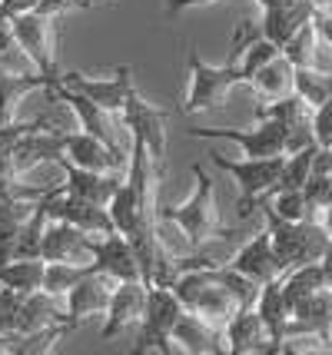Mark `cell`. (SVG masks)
<instances>
[{"label":"cell","instance_id":"42","mask_svg":"<svg viewBox=\"0 0 332 355\" xmlns=\"http://www.w3.org/2000/svg\"><path fill=\"white\" fill-rule=\"evenodd\" d=\"M37 3H40V0H0V17L10 24V20H17L20 14L37 10Z\"/></svg>","mask_w":332,"mask_h":355},{"label":"cell","instance_id":"33","mask_svg":"<svg viewBox=\"0 0 332 355\" xmlns=\"http://www.w3.org/2000/svg\"><path fill=\"white\" fill-rule=\"evenodd\" d=\"M94 269H96L94 263H47V269H44V293L64 299L80 279L87 276V272H94Z\"/></svg>","mask_w":332,"mask_h":355},{"label":"cell","instance_id":"25","mask_svg":"<svg viewBox=\"0 0 332 355\" xmlns=\"http://www.w3.org/2000/svg\"><path fill=\"white\" fill-rule=\"evenodd\" d=\"M313 10H316L313 0H292V3H283V7H266V10H263V20H259V31H263L266 40L283 46L302 24H309Z\"/></svg>","mask_w":332,"mask_h":355},{"label":"cell","instance_id":"5","mask_svg":"<svg viewBox=\"0 0 332 355\" xmlns=\"http://www.w3.org/2000/svg\"><path fill=\"white\" fill-rule=\"evenodd\" d=\"M50 93H53V100H57V103H67V107L73 110L80 130H87L90 137L103 139L113 153L123 156V159L130 163V146H133V137H130V130H127V133L120 130V126H123V120H120V116H113L110 110H103L100 103H94L90 96H83V93L64 87V83H60V77H57V83L50 87Z\"/></svg>","mask_w":332,"mask_h":355},{"label":"cell","instance_id":"8","mask_svg":"<svg viewBox=\"0 0 332 355\" xmlns=\"http://www.w3.org/2000/svg\"><path fill=\"white\" fill-rule=\"evenodd\" d=\"M60 83L70 87V90L83 93V96H90L94 103H100L103 110H110L113 116H120L127 103L137 96V80H133V63H120V67H113V73L107 77H90V73H77V70H70V73H60Z\"/></svg>","mask_w":332,"mask_h":355},{"label":"cell","instance_id":"47","mask_svg":"<svg viewBox=\"0 0 332 355\" xmlns=\"http://www.w3.org/2000/svg\"><path fill=\"white\" fill-rule=\"evenodd\" d=\"M166 3H170V0H166Z\"/></svg>","mask_w":332,"mask_h":355},{"label":"cell","instance_id":"14","mask_svg":"<svg viewBox=\"0 0 332 355\" xmlns=\"http://www.w3.org/2000/svg\"><path fill=\"white\" fill-rule=\"evenodd\" d=\"M146 282L143 279H130V282H116L110 295V306H107V322L100 329V342L116 339L120 332H127L133 325H140L143 309H146Z\"/></svg>","mask_w":332,"mask_h":355},{"label":"cell","instance_id":"11","mask_svg":"<svg viewBox=\"0 0 332 355\" xmlns=\"http://www.w3.org/2000/svg\"><path fill=\"white\" fill-rule=\"evenodd\" d=\"M133 249H137V259H140V272H143V282L146 286H170L180 279V266H176V256L173 249L163 243L159 236V223L143 230L140 236H133Z\"/></svg>","mask_w":332,"mask_h":355},{"label":"cell","instance_id":"7","mask_svg":"<svg viewBox=\"0 0 332 355\" xmlns=\"http://www.w3.org/2000/svg\"><path fill=\"white\" fill-rule=\"evenodd\" d=\"M186 63H190V90H186V100H183V113L186 116L222 107L226 93L243 83V70L233 60H226L222 67H209V63L200 60L196 50H190Z\"/></svg>","mask_w":332,"mask_h":355},{"label":"cell","instance_id":"9","mask_svg":"<svg viewBox=\"0 0 332 355\" xmlns=\"http://www.w3.org/2000/svg\"><path fill=\"white\" fill-rule=\"evenodd\" d=\"M193 139H229L236 143L243 156H286L289 153V126L279 120H259L253 130H233V126H190Z\"/></svg>","mask_w":332,"mask_h":355},{"label":"cell","instance_id":"44","mask_svg":"<svg viewBox=\"0 0 332 355\" xmlns=\"http://www.w3.org/2000/svg\"><path fill=\"white\" fill-rule=\"evenodd\" d=\"M319 219H322V226H326V230H329V236H332V202L322 209V213H319Z\"/></svg>","mask_w":332,"mask_h":355},{"label":"cell","instance_id":"24","mask_svg":"<svg viewBox=\"0 0 332 355\" xmlns=\"http://www.w3.org/2000/svg\"><path fill=\"white\" fill-rule=\"evenodd\" d=\"M64 130H50V126H40V130H30L27 137L20 139V146H17L14 153V173L33 170V166H40V163H57L60 156H64V139H60Z\"/></svg>","mask_w":332,"mask_h":355},{"label":"cell","instance_id":"10","mask_svg":"<svg viewBox=\"0 0 332 355\" xmlns=\"http://www.w3.org/2000/svg\"><path fill=\"white\" fill-rule=\"evenodd\" d=\"M40 206L47 209V219H64L77 230L90 232V236H103V232H116L113 230L110 209L103 202L94 200H80V196H70V193H60V183L53 193H47Z\"/></svg>","mask_w":332,"mask_h":355},{"label":"cell","instance_id":"29","mask_svg":"<svg viewBox=\"0 0 332 355\" xmlns=\"http://www.w3.org/2000/svg\"><path fill=\"white\" fill-rule=\"evenodd\" d=\"M44 259H10V263L0 266V286L3 289H14L20 295H30L37 289H44Z\"/></svg>","mask_w":332,"mask_h":355},{"label":"cell","instance_id":"2","mask_svg":"<svg viewBox=\"0 0 332 355\" xmlns=\"http://www.w3.org/2000/svg\"><path fill=\"white\" fill-rule=\"evenodd\" d=\"M259 213H263V223H266L269 236H272V249L279 256L283 272H289V269H296L302 263H319L332 249V236L319 216L289 223V219L276 216L266 202H259Z\"/></svg>","mask_w":332,"mask_h":355},{"label":"cell","instance_id":"32","mask_svg":"<svg viewBox=\"0 0 332 355\" xmlns=\"http://www.w3.org/2000/svg\"><path fill=\"white\" fill-rule=\"evenodd\" d=\"M292 90L299 93L309 107H322L332 96V70H319V67H296L292 70Z\"/></svg>","mask_w":332,"mask_h":355},{"label":"cell","instance_id":"12","mask_svg":"<svg viewBox=\"0 0 332 355\" xmlns=\"http://www.w3.org/2000/svg\"><path fill=\"white\" fill-rule=\"evenodd\" d=\"M90 256H94L96 272H107L116 282H130V279H143L140 259L133 239L123 232H103V236H90Z\"/></svg>","mask_w":332,"mask_h":355},{"label":"cell","instance_id":"4","mask_svg":"<svg viewBox=\"0 0 332 355\" xmlns=\"http://www.w3.org/2000/svg\"><path fill=\"white\" fill-rule=\"evenodd\" d=\"M183 302L170 286H150L146 289V309L143 319L137 325V342H133V355H146V352H159V355H173V325L183 315Z\"/></svg>","mask_w":332,"mask_h":355},{"label":"cell","instance_id":"30","mask_svg":"<svg viewBox=\"0 0 332 355\" xmlns=\"http://www.w3.org/2000/svg\"><path fill=\"white\" fill-rule=\"evenodd\" d=\"M292 70H296V67L279 53L276 60H269L266 67H259L246 87H253V90L259 93V96H266V100H279L286 93H292Z\"/></svg>","mask_w":332,"mask_h":355},{"label":"cell","instance_id":"28","mask_svg":"<svg viewBox=\"0 0 332 355\" xmlns=\"http://www.w3.org/2000/svg\"><path fill=\"white\" fill-rule=\"evenodd\" d=\"M57 83V77H47V73H0V123L14 120L17 103L33 90H50Z\"/></svg>","mask_w":332,"mask_h":355},{"label":"cell","instance_id":"38","mask_svg":"<svg viewBox=\"0 0 332 355\" xmlns=\"http://www.w3.org/2000/svg\"><path fill=\"white\" fill-rule=\"evenodd\" d=\"M20 302H24V295L14 293V289H3V286H0V336H7V332H17V319H20Z\"/></svg>","mask_w":332,"mask_h":355},{"label":"cell","instance_id":"45","mask_svg":"<svg viewBox=\"0 0 332 355\" xmlns=\"http://www.w3.org/2000/svg\"><path fill=\"white\" fill-rule=\"evenodd\" d=\"M316 7H332V0H313Z\"/></svg>","mask_w":332,"mask_h":355},{"label":"cell","instance_id":"6","mask_svg":"<svg viewBox=\"0 0 332 355\" xmlns=\"http://www.w3.org/2000/svg\"><path fill=\"white\" fill-rule=\"evenodd\" d=\"M10 40L27 53V60L47 73V77H60V63H57V40H60V17H47L40 10L20 14L10 20Z\"/></svg>","mask_w":332,"mask_h":355},{"label":"cell","instance_id":"3","mask_svg":"<svg viewBox=\"0 0 332 355\" xmlns=\"http://www.w3.org/2000/svg\"><path fill=\"white\" fill-rule=\"evenodd\" d=\"M213 166L222 173H229L239 186V200H236V216L250 219L259 209V202L269 200V193L279 186L283 176L286 156H243V159H229L220 150H209Z\"/></svg>","mask_w":332,"mask_h":355},{"label":"cell","instance_id":"1","mask_svg":"<svg viewBox=\"0 0 332 355\" xmlns=\"http://www.w3.org/2000/svg\"><path fill=\"white\" fill-rule=\"evenodd\" d=\"M193 180H196V189H193V196L186 202L159 206V219L176 226L186 236L190 252L206 246L216 236H226V226L220 223V209H216V183H213V176L200 163H193Z\"/></svg>","mask_w":332,"mask_h":355},{"label":"cell","instance_id":"35","mask_svg":"<svg viewBox=\"0 0 332 355\" xmlns=\"http://www.w3.org/2000/svg\"><path fill=\"white\" fill-rule=\"evenodd\" d=\"M276 213V216L289 219V223H299V219H309V216H319L316 209L309 206L306 193L302 189H272L269 200H263Z\"/></svg>","mask_w":332,"mask_h":355},{"label":"cell","instance_id":"46","mask_svg":"<svg viewBox=\"0 0 332 355\" xmlns=\"http://www.w3.org/2000/svg\"><path fill=\"white\" fill-rule=\"evenodd\" d=\"M329 342H332V322H329Z\"/></svg>","mask_w":332,"mask_h":355},{"label":"cell","instance_id":"39","mask_svg":"<svg viewBox=\"0 0 332 355\" xmlns=\"http://www.w3.org/2000/svg\"><path fill=\"white\" fill-rule=\"evenodd\" d=\"M96 0H40L37 3V10L47 17H64L70 14V10H90Z\"/></svg>","mask_w":332,"mask_h":355},{"label":"cell","instance_id":"37","mask_svg":"<svg viewBox=\"0 0 332 355\" xmlns=\"http://www.w3.org/2000/svg\"><path fill=\"white\" fill-rule=\"evenodd\" d=\"M283 53V46L272 44V40H266V37H256L253 44L243 50V57H239V70H243V83H250L253 80V73L259 70V67H266L269 60H276Z\"/></svg>","mask_w":332,"mask_h":355},{"label":"cell","instance_id":"22","mask_svg":"<svg viewBox=\"0 0 332 355\" xmlns=\"http://www.w3.org/2000/svg\"><path fill=\"white\" fill-rule=\"evenodd\" d=\"M256 312H259V319L266 322L269 329V352H276V345L289 336V322H292V309H289V302H286V293H283V276L266 282V286H259V295H256Z\"/></svg>","mask_w":332,"mask_h":355},{"label":"cell","instance_id":"23","mask_svg":"<svg viewBox=\"0 0 332 355\" xmlns=\"http://www.w3.org/2000/svg\"><path fill=\"white\" fill-rule=\"evenodd\" d=\"M329 322H332V289H316L313 295H306L299 299L296 306H292V322H289V336H306V332H313V336H322V339L329 342ZM286 336V339H289Z\"/></svg>","mask_w":332,"mask_h":355},{"label":"cell","instance_id":"26","mask_svg":"<svg viewBox=\"0 0 332 355\" xmlns=\"http://www.w3.org/2000/svg\"><path fill=\"white\" fill-rule=\"evenodd\" d=\"M73 325L70 322V315H67V306H60V295H50L44 289H37V293L24 295V302H20V319H17V332H37V329H44V325ZM77 329V325H73Z\"/></svg>","mask_w":332,"mask_h":355},{"label":"cell","instance_id":"15","mask_svg":"<svg viewBox=\"0 0 332 355\" xmlns=\"http://www.w3.org/2000/svg\"><path fill=\"white\" fill-rule=\"evenodd\" d=\"M120 120H123V126L130 130V137L140 139L157 163L166 159V110L146 103L140 93H137L127 103V110L120 113Z\"/></svg>","mask_w":332,"mask_h":355},{"label":"cell","instance_id":"20","mask_svg":"<svg viewBox=\"0 0 332 355\" xmlns=\"http://www.w3.org/2000/svg\"><path fill=\"white\" fill-rule=\"evenodd\" d=\"M222 339H226V352L233 355H266L269 352V329L266 322L259 319L256 306H246V309H236L226 325H222Z\"/></svg>","mask_w":332,"mask_h":355},{"label":"cell","instance_id":"31","mask_svg":"<svg viewBox=\"0 0 332 355\" xmlns=\"http://www.w3.org/2000/svg\"><path fill=\"white\" fill-rule=\"evenodd\" d=\"M316 289H326V269H322V259H319V263H302V266H296V269L283 272V293H286L289 309H292L299 299L313 295Z\"/></svg>","mask_w":332,"mask_h":355},{"label":"cell","instance_id":"40","mask_svg":"<svg viewBox=\"0 0 332 355\" xmlns=\"http://www.w3.org/2000/svg\"><path fill=\"white\" fill-rule=\"evenodd\" d=\"M313 31L319 37V46H329L332 50V7H316L313 17H309Z\"/></svg>","mask_w":332,"mask_h":355},{"label":"cell","instance_id":"13","mask_svg":"<svg viewBox=\"0 0 332 355\" xmlns=\"http://www.w3.org/2000/svg\"><path fill=\"white\" fill-rule=\"evenodd\" d=\"M226 266H233L236 272L253 279L256 286H266V282L283 276V266H279V256L272 249V236H269L266 226L256 230L250 239H243L236 246V252H233V259Z\"/></svg>","mask_w":332,"mask_h":355},{"label":"cell","instance_id":"17","mask_svg":"<svg viewBox=\"0 0 332 355\" xmlns=\"http://www.w3.org/2000/svg\"><path fill=\"white\" fill-rule=\"evenodd\" d=\"M113 286H116V279H110L107 272H87V276L80 279L77 286L64 295V306H67V315H70V322L83 325L87 319H94V315H103L107 306H110V295H113Z\"/></svg>","mask_w":332,"mask_h":355},{"label":"cell","instance_id":"16","mask_svg":"<svg viewBox=\"0 0 332 355\" xmlns=\"http://www.w3.org/2000/svg\"><path fill=\"white\" fill-rule=\"evenodd\" d=\"M60 139H64V156L73 166L96 170V173H127V159L113 153L103 139L90 137L87 130H80V126L77 130H64Z\"/></svg>","mask_w":332,"mask_h":355},{"label":"cell","instance_id":"27","mask_svg":"<svg viewBox=\"0 0 332 355\" xmlns=\"http://www.w3.org/2000/svg\"><path fill=\"white\" fill-rule=\"evenodd\" d=\"M107 209H110L113 230L123 232L127 239L140 236V232L150 230V226H157V223H150V216L143 213V206H140V200H137V193H133V186L127 183V176H123V183L116 186V193L110 196Z\"/></svg>","mask_w":332,"mask_h":355},{"label":"cell","instance_id":"43","mask_svg":"<svg viewBox=\"0 0 332 355\" xmlns=\"http://www.w3.org/2000/svg\"><path fill=\"white\" fill-rule=\"evenodd\" d=\"M203 3H213V0H170V3H166V14L176 17L180 10H190V7H203Z\"/></svg>","mask_w":332,"mask_h":355},{"label":"cell","instance_id":"36","mask_svg":"<svg viewBox=\"0 0 332 355\" xmlns=\"http://www.w3.org/2000/svg\"><path fill=\"white\" fill-rule=\"evenodd\" d=\"M316 50H319V37L313 31V24H302L299 31L283 44V57L292 67H316Z\"/></svg>","mask_w":332,"mask_h":355},{"label":"cell","instance_id":"18","mask_svg":"<svg viewBox=\"0 0 332 355\" xmlns=\"http://www.w3.org/2000/svg\"><path fill=\"white\" fill-rule=\"evenodd\" d=\"M173 345L176 352H186V355H222L226 352L222 325H213L200 312L183 309V315L173 325Z\"/></svg>","mask_w":332,"mask_h":355},{"label":"cell","instance_id":"41","mask_svg":"<svg viewBox=\"0 0 332 355\" xmlns=\"http://www.w3.org/2000/svg\"><path fill=\"white\" fill-rule=\"evenodd\" d=\"M17 246H20V226L0 223V266L17 259Z\"/></svg>","mask_w":332,"mask_h":355},{"label":"cell","instance_id":"21","mask_svg":"<svg viewBox=\"0 0 332 355\" xmlns=\"http://www.w3.org/2000/svg\"><path fill=\"white\" fill-rule=\"evenodd\" d=\"M57 166L64 173V183H60V193H70V196H80V200H94V202H110V196L116 193V186L123 183L127 173H96V170H83V166H73L67 156L57 159Z\"/></svg>","mask_w":332,"mask_h":355},{"label":"cell","instance_id":"19","mask_svg":"<svg viewBox=\"0 0 332 355\" xmlns=\"http://www.w3.org/2000/svg\"><path fill=\"white\" fill-rule=\"evenodd\" d=\"M40 259L47 263H94L90 256V232L70 226L64 219H47Z\"/></svg>","mask_w":332,"mask_h":355},{"label":"cell","instance_id":"34","mask_svg":"<svg viewBox=\"0 0 332 355\" xmlns=\"http://www.w3.org/2000/svg\"><path fill=\"white\" fill-rule=\"evenodd\" d=\"M316 153H319V143H309V146H302V150L286 153L283 176H279V186H276V189H302L306 180H309V173H313Z\"/></svg>","mask_w":332,"mask_h":355}]
</instances>
